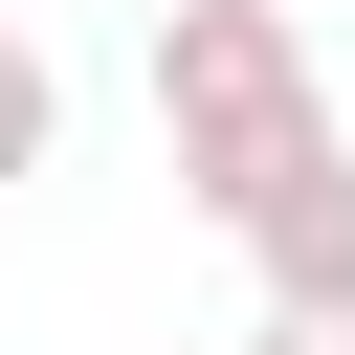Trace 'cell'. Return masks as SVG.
Listing matches in <instances>:
<instances>
[{"instance_id": "cell-3", "label": "cell", "mask_w": 355, "mask_h": 355, "mask_svg": "<svg viewBox=\"0 0 355 355\" xmlns=\"http://www.w3.org/2000/svg\"><path fill=\"white\" fill-rule=\"evenodd\" d=\"M44 155H67V67H44V44H22V22H0V200H22V178H44Z\"/></svg>"}, {"instance_id": "cell-1", "label": "cell", "mask_w": 355, "mask_h": 355, "mask_svg": "<svg viewBox=\"0 0 355 355\" xmlns=\"http://www.w3.org/2000/svg\"><path fill=\"white\" fill-rule=\"evenodd\" d=\"M155 155H178V200L244 244L311 155H333V89H311V22L288 0H155Z\"/></svg>"}, {"instance_id": "cell-2", "label": "cell", "mask_w": 355, "mask_h": 355, "mask_svg": "<svg viewBox=\"0 0 355 355\" xmlns=\"http://www.w3.org/2000/svg\"><path fill=\"white\" fill-rule=\"evenodd\" d=\"M244 266H266L288 311H355V133H333V155H311V178L244 222Z\"/></svg>"}, {"instance_id": "cell-4", "label": "cell", "mask_w": 355, "mask_h": 355, "mask_svg": "<svg viewBox=\"0 0 355 355\" xmlns=\"http://www.w3.org/2000/svg\"><path fill=\"white\" fill-rule=\"evenodd\" d=\"M244 355H355V311H288V288H266V333H244Z\"/></svg>"}]
</instances>
